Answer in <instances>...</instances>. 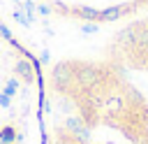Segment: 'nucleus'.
<instances>
[{
	"mask_svg": "<svg viewBox=\"0 0 148 144\" xmlns=\"http://www.w3.org/2000/svg\"><path fill=\"white\" fill-rule=\"evenodd\" d=\"M0 144H44V70L37 51L2 19Z\"/></svg>",
	"mask_w": 148,
	"mask_h": 144,
	"instance_id": "nucleus-2",
	"label": "nucleus"
},
{
	"mask_svg": "<svg viewBox=\"0 0 148 144\" xmlns=\"http://www.w3.org/2000/svg\"><path fill=\"white\" fill-rule=\"evenodd\" d=\"M44 144H148V93L109 58H46Z\"/></svg>",
	"mask_w": 148,
	"mask_h": 144,
	"instance_id": "nucleus-1",
	"label": "nucleus"
}]
</instances>
